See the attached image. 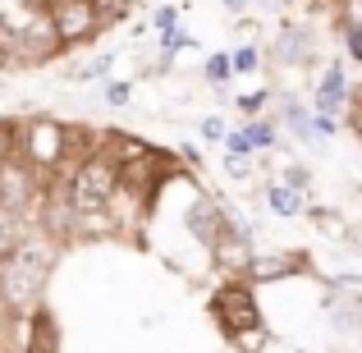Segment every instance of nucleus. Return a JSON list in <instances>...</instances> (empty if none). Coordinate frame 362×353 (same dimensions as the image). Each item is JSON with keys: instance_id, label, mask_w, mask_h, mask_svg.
<instances>
[{"instance_id": "412c9836", "label": "nucleus", "mask_w": 362, "mask_h": 353, "mask_svg": "<svg viewBox=\"0 0 362 353\" xmlns=\"http://www.w3.org/2000/svg\"><path fill=\"white\" fill-rule=\"evenodd\" d=\"M133 101V83H124V79H106L101 83V106L106 110H124Z\"/></svg>"}, {"instance_id": "9b49d317", "label": "nucleus", "mask_w": 362, "mask_h": 353, "mask_svg": "<svg viewBox=\"0 0 362 353\" xmlns=\"http://www.w3.org/2000/svg\"><path fill=\"white\" fill-rule=\"evenodd\" d=\"M262 197H266V212L275 216V221H298L303 212H308V193H293V188H284L280 179H266L262 184Z\"/></svg>"}, {"instance_id": "2eb2a0df", "label": "nucleus", "mask_w": 362, "mask_h": 353, "mask_svg": "<svg viewBox=\"0 0 362 353\" xmlns=\"http://www.w3.org/2000/svg\"><path fill=\"white\" fill-rule=\"evenodd\" d=\"M133 5H138V0H92L97 28H101V33H110V28L129 23V18H133Z\"/></svg>"}, {"instance_id": "a878e982", "label": "nucleus", "mask_w": 362, "mask_h": 353, "mask_svg": "<svg viewBox=\"0 0 362 353\" xmlns=\"http://www.w3.org/2000/svg\"><path fill=\"white\" fill-rule=\"evenodd\" d=\"M9 5H14V9H28V14H46V5H51V0H9Z\"/></svg>"}, {"instance_id": "1a4fd4ad", "label": "nucleus", "mask_w": 362, "mask_h": 353, "mask_svg": "<svg viewBox=\"0 0 362 353\" xmlns=\"http://www.w3.org/2000/svg\"><path fill=\"white\" fill-rule=\"evenodd\" d=\"M317 55H321V42H317V33H312L308 23L284 18V23L275 28V37H271V60L280 64V69H308V64H317Z\"/></svg>"}, {"instance_id": "cd10ccee", "label": "nucleus", "mask_w": 362, "mask_h": 353, "mask_svg": "<svg viewBox=\"0 0 362 353\" xmlns=\"http://www.w3.org/2000/svg\"><path fill=\"white\" fill-rule=\"evenodd\" d=\"M354 248H358V253H362V234H354Z\"/></svg>"}, {"instance_id": "9d476101", "label": "nucleus", "mask_w": 362, "mask_h": 353, "mask_svg": "<svg viewBox=\"0 0 362 353\" xmlns=\"http://www.w3.org/2000/svg\"><path fill=\"white\" fill-rule=\"evenodd\" d=\"M9 326H14L18 353H60V326H55V317H51L46 303H37V308L23 312V317H9Z\"/></svg>"}, {"instance_id": "6e6552de", "label": "nucleus", "mask_w": 362, "mask_h": 353, "mask_svg": "<svg viewBox=\"0 0 362 353\" xmlns=\"http://www.w3.org/2000/svg\"><path fill=\"white\" fill-rule=\"evenodd\" d=\"M354 79H349V64L339 60V55H330V60H321V69H317V79H312V97H308V106L317 110V115H335V120H344L349 115V106H354Z\"/></svg>"}, {"instance_id": "393cba45", "label": "nucleus", "mask_w": 362, "mask_h": 353, "mask_svg": "<svg viewBox=\"0 0 362 353\" xmlns=\"http://www.w3.org/2000/svg\"><path fill=\"white\" fill-rule=\"evenodd\" d=\"M257 5H262V0H221V9H225L230 18H247Z\"/></svg>"}, {"instance_id": "423d86ee", "label": "nucleus", "mask_w": 362, "mask_h": 353, "mask_svg": "<svg viewBox=\"0 0 362 353\" xmlns=\"http://www.w3.org/2000/svg\"><path fill=\"white\" fill-rule=\"evenodd\" d=\"M46 23H51V37L60 42L64 55L101 37L97 14H92V0H51V5H46Z\"/></svg>"}, {"instance_id": "f3484780", "label": "nucleus", "mask_w": 362, "mask_h": 353, "mask_svg": "<svg viewBox=\"0 0 362 353\" xmlns=\"http://www.w3.org/2000/svg\"><path fill=\"white\" fill-rule=\"evenodd\" d=\"M271 101H275V88H271V83H257L252 92H239L230 106L239 110L243 120H257V115H266V106H271Z\"/></svg>"}, {"instance_id": "4be33fe9", "label": "nucleus", "mask_w": 362, "mask_h": 353, "mask_svg": "<svg viewBox=\"0 0 362 353\" xmlns=\"http://www.w3.org/2000/svg\"><path fill=\"white\" fill-rule=\"evenodd\" d=\"M225 175H230L234 184H247V188H252V179H257V156H230V151H225Z\"/></svg>"}, {"instance_id": "ddd939ff", "label": "nucleus", "mask_w": 362, "mask_h": 353, "mask_svg": "<svg viewBox=\"0 0 362 353\" xmlns=\"http://www.w3.org/2000/svg\"><path fill=\"white\" fill-rule=\"evenodd\" d=\"M339 60L344 64H358L362 69V18H354V14H339Z\"/></svg>"}, {"instance_id": "bb28decb", "label": "nucleus", "mask_w": 362, "mask_h": 353, "mask_svg": "<svg viewBox=\"0 0 362 353\" xmlns=\"http://www.w3.org/2000/svg\"><path fill=\"white\" fill-rule=\"evenodd\" d=\"M354 321H358V330H362V289L354 294Z\"/></svg>"}, {"instance_id": "a211bd4d", "label": "nucleus", "mask_w": 362, "mask_h": 353, "mask_svg": "<svg viewBox=\"0 0 362 353\" xmlns=\"http://www.w3.org/2000/svg\"><path fill=\"white\" fill-rule=\"evenodd\" d=\"M271 179H280L284 188H293V193H308V197H312V184H317V175H312L308 166H298V161H280V170H275Z\"/></svg>"}, {"instance_id": "5701e85b", "label": "nucleus", "mask_w": 362, "mask_h": 353, "mask_svg": "<svg viewBox=\"0 0 362 353\" xmlns=\"http://www.w3.org/2000/svg\"><path fill=\"white\" fill-rule=\"evenodd\" d=\"M225 129H230V124H225V115H202V120H197V142L216 147V142L225 138Z\"/></svg>"}, {"instance_id": "4468645a", "label": "nucleus", "mask_w": 362, "mask_h": 353, "mask_svg": "<svg viewBox=\"0 0 362 353\" xmlns=\"http://www.w3.org/2000/svg\"><path fill=\"white\" fill-rule=\"evenodd\" d=\"M262 60H266L262 42H239V46L230 51V69H234V79H252V74H262Z\"/></svg>"}, {"instance_id": "0eeeda50", "label": "nucleus", "mask_w": 362, "mask_h": 353, "mask_svg": "<svg viewBox=\"0 0 362 353\" xmlns=\"http://www.w3.org/2000/svg\"><path fill=\"white\" fill-rule=\"evenodd\" d=\"M0 207L28 216V221L37 225V207H42V175H37L33 166H23L14 151L0 156Z\"/></svg>"}, {"instance_id": "39448f33", "label": "nucleus", "mask_w": 362, "mask_h": 353, "mask_svg": "<svg viewBox=\"0 0 362 353\" xmlns=\"http://www.w3.org/2000/svg\"><path fill=\"white\" fill-rule=\"evenodd\" d=\"M312 275V257L303 248H252L243 266V280L252 289H266V284H284V280H303Z\"/></svg>"}, {"instance_id": "f257e3e1", "label": "nucleus", "mask_w": 362, "mask_h": 353, "mask_svg": "<svg viewBox=\"0 0 362 353\" xmlns=\"http://www.w3.org/2000/svg\"><path fill=\"white\" fill-rule=\"evenodd\" d=\"M55 262H60V243L33 225L14 253L0 257V308H5L9 317L33 312L37 303L46 299V284H51Z\"/></svg>"}, {"instance_id": "c85d7f7f", "label": "nucleus", "mask_w": 362, "mask_h": 353, "mask_svg": "<svg viewBox=\"0 0 362 353\" xmlns=\"http://www.w3.org/2000/svg\"><path fill=\"white\" fill-rule=\"evenodd\" d=\"M335 5H344V0H335Z\"/></svg>"}, {"instance_id": "20e7f679", "label": "nucleus", "mask_w": 362, "mask_h": 353, "mask_svg": "<svg viewBox=\"0 0 362 353\" xmlns=\"http://www.w3.org/2000/svg\"><path fill=\"white\" fill-rule=\"evenodd\" d=\"M64 179H69V184H64V193H69V207H74V212H101V207L119 193V166L106 156V151L83 156Z\"/></svg>"}, {"instance_id": "7ed1b4c3", "label": "nucleus", "mask_w": 362, "mask_h": 353, "mask_svg": "<svg viewBox=\"0 0 362 353\" xmlns=\"http://www.w3.org/2000/svg\"><path fill=\"white\" fill-rule=\"evenodd\" d=\"M206 312H211L216 330L225 335V345H234V340L247 335V330L266 326V317H262V289H252L247 280H221L211 289V299H206Z\"/></svg>"}, {"instance_id": "6ab92c4d", "label": "nucleus", "mask_w": 362, "mask_h": 353, "mask_svg": "<svg viewBox=\"0 0 362 353\" xmlns=\"http://www.w3.org/2000/svg\"><path fill=\"white\" fill-rule=\"evenodd\" d=\"M110 69H115V51H101V55H92L88 64H78V69L69 74V83H106Z\"/></svg>"}, {"instance_id": "dca6fc26", "label": "nucleus", "mask_w": 362, "mask_h": 353, "mask_svg": "<svg viewBox=\"0 0 362 353\" xmlns=\"http://www.w3.org/2000/svg\"><path fill=\"white\" fill-rule=\"evenodd\" d=\"M197 46V37L193 33H184V23L179 28H165V33H156V60H165V64H175V55H184V51H193Z\"/></svg>"}, {"instance_id": "f03ea898", "label": "nucleus", "mask_w": 362, "mask_h": 353, "mask_svg": "<svg viewBox=\"0 0 362 353\" xmlns=\"http://www.w3.org/2000/svg\"><path fill=\"white\" fill-rule=\"evenodd\" d=\"M9 151L23 166H33L42 179L55 175V170H74V166H64V120H55V115H18Z\"/></svg>"}, {"instance_id": "b1692460", "label": "nucleus", "mask_w": 362, "mask_h": 353, "mask_svg": "<svg viewBox=\"0 0 362 353\" xmlns=\"http://www.w3.org/2000/svg\"><path fill=\"white\" fill-rule=\"evenodd\" d=\"M179 18H184V9H179V5H156V9H151V33L179 28Z\"/></svg>"}, {"instance_id": "f8f14e48", "label": "nucleus", "mask_w": 362, "mask_h": 353, "mask_svg": "<svg viewBox=\"0 0 362 353\" xmlns=\"http://www.w3.org/2000/svg\"><path fill=\"white\" fill-rule=\"evenodd\" d=\"M239 133H243V142H247V156H271V151H280V124H275V115L243 120Z\"/></svg>"}, {"instance_id": "aec40b11", "label": "nucleus", "mask_w": 362, "mask_h": 353, "mask_svg": "<svg viewBox=\"0 0 362 353\" xmlns=\"http://www.w3.org/2000/svg\"><path fill=\"white\" fill-rule=\"evenodd\" d=\"M202 79L211 83L216 92H221V88H230V83H234V69H230V51H211V55H206V60H202Z\"/></svg>"}]
</instances>
